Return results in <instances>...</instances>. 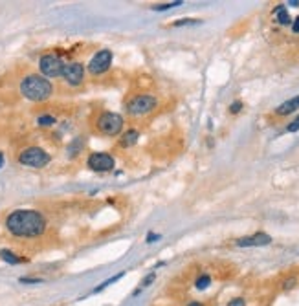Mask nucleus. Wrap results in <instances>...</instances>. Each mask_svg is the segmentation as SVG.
I'll list each match as a JSON object with an SVG mask.
<instances>
[{
    "instance_id": "1",
    "label": "nucleus",
    "mask_w": 299,
    "mask_h": 306,
    "mask_svg": "<svg viewBox=\"0 0 299 306\" xmlns=\"http://www.w3.org/2000/svg\"><path fill=\"white\" fill-rule=\"evenodd\" d=\"M6 229L18 239L41 237L46 229V218L35 209H17L6 218Z\"/></svg>"
},
{
    "instance_id": "2",
    "label": "nucleus",
    "mask_w": 299,
    "mask_h": 306,
    "mask_svg": "<svg viewBox=\"0 0 299 306\" xmlns=\"http://www.w3.org/2000/svg\"><path fill=\"white\" fill-rule=\"evenodd\" d=\"M20 94L30 101H46L53 94V84L44 75L30 74L20 81Z\"/></svg>"
},
{
    "instance_id": "3",
    "label": "nucleus",
    "mask_w": 299,
    "mask_h": 306,
    "mask_svg": "<svg viewBox=\"0 0 299 306\" xmlns=\"http://www.w3.org/2000/svg\"><path fill=\"white\" fill-rule=\"evenodd\" d=\"M96 127L103 136H117L123 130V117L116 112H101L96 119Z\"/></svg>"
},
{
    "instance_id": "4",
    "label": "nucleus",
    "mask_w": 299,
    "mask_h": 306,
    "mask_svg": "<svg viewBox=\"0 0 299 306\" xmlns=\"http://www.w3.org/2000/svg\"><path fill=\"white\" fill-rule=\"evenodd\" d=\"M50 154L41 147H28L18 154V163L30 169H42L50 163Z\"/></svg>"
},
{
    "instance_id": "5",
    "label": "nucleus",
    "mask_w": 299,
    "mask_h": 306,
    "mask_svg": "<svg viewBox=\"0 0 299 306\" xmlns=\"http://www.w3.org/2000/svg\"><path fill=\"white\" fill-rule=\"evenodd\" d=\"M158 107V99L154 96H149V94H140V96H134L133 99L127 101V114L131 116H145L152 112L154 108Z\"/></svg>"
},
{
    "instance_id": "6",
    "label": "nucleus",
    "mask_w": 299,
    "mask_h": 306,
    "mask_svg": "<svg viewBox=\"0 0 299 306\" xmlns=\"http://www.w3.org/2000/svg\"><path fill=\"white\" fill-rule=\"evenodd\" d=\"M39 68L46 79L48 77H61L63 68H65V61L55 53H46L39 59Z\"/></svg>"
},
{
    "instance_id": "7",
    "label": "nucleus",
    "mask_w": 299,
    "mask_h": 306,
    "mask_svg": "<svg viewBox=\"0 0 299 306\" xmlns=\"http://www.w3.org/2000/svg\"><path fill=\"white\" fill-rule=\"evenodd\" d=\"M86 165L90 167L92 171H96V173H108V171L114 169L116 161L107 152H92L88 160H86Z\"/></svg>"
},
{
    "instance_id": "8",
    "label": "nucleus",
    "mask_w": 299,
    "mask_h": 306,
    "mask_svg": "<svg viewBox=\"0 0 299 306\" xmlns=\"http://www.w3.org/2000/svg\"><path fill=\"white\" fill-rule=\"evenodd\" d=\"M112 59H114V55H112L110 50L98 51V53L90 59V63H88V72H90L92 75L105 74L108 68H110V64H112Z\"/></svg>"
},
{
    "instance_id": "9",
    "label": "nucleus",
    "mask_w": 299,
    "mask_h": 306,
    "mask_svg": "<svg viewBox=\"0 0 299 306\" xmlns=\"http://www.w3.org/2000/svg\"><path fill=\"white\" fill-rule=\"evenodd\" d=\"M70 86H79L84 81V68L81 63H65L63 75H61Z\"/></svg>"
},
{
    "instance_id": "10",
    "label": "nucleus",
    "mask_w": 299,
    "mask_h": 306,
    "mask_svg": "<svg viewBox=\"0 0 299 306\" xmlns=\"http://www.w3.org/2000/svg\"><path fill=\"white\" fill-rule=\"evenodd\" d=\"M272 242V237L268 233H253L249 237H242L237 240L239 248H259V246H268Z\"/></svg>"
},
{
    "instance_id": "11",
    "label": "nucleus",
    "mask_w": 299,
    "mask_h": 306,
    "mask_svg": "<svg viewBox=\"0 0 299 306\" xmlns=\"http://www.w3.org/2000/svg\"><path fill=\"white\" fill-rule=\"evenodd\" d=\"M296 110H299V96H296V97H292V99L284 101L282 105H279V107L275 108V114L277 116H288V114L296 112Z\"/></svg>"
},
{
    "instance_id": "12",
    "label": "nucleus",
    "mask_w": 299,
    "mask_h": 306,
    "mask_svg": "<svg viewBox=\"0 0 299 306\" xmlns=\"http://www.w3.org/2000/svg\"><path fill=\"white\" fill-rule=\"evenodd\" d=\"M138 140H140V132H138V130H127V132L119 138V147H123V149L133 147Z\"/></svg>"
},
{
    "instance_id": "13",
    "label": "nucleus",
    "mask_w": 299,
    "mask_h": 306,
    "mask_svg": "<svg viewBox=\"0 0 299 306\" xmlns=\"http://www.w3.org/2000/svg\"><path fill=\"white\" fill-rule=\"evenodd\" d=\"M274 17L281 26H288V24H290V15H288V11H286V8H284V6H277V8L274 9Z\"/></svg>"
},
{
    "instance_id": "14",
    "label": "nucleus",
    "mask_w": 299,
    "mask_h": 306,
    "mask_svg": "<svg viewBox=\"0 0 299 306\" xmlns=\"http://www.w3.org/2000/svg\"><path fill=\"white\" fill-rule=\"evenodd\" d=\"M0 258H2L4 262H8V264H18V262H22V258L15 255L13 251H9V249H2V251H0Z\"/></svg>"
},
{
    "instance_id": "15",
    "label": "nucleus",
    "mask_w": 299,
    "mask_h": 306,
    "mask_svg": "<svg viewBox=\"0 0 299 306\" xmlns=\"http://www.w3.org/2000/svg\"><path fill=\"white\" fill-rule=\"evenodd\" d=\"M83 145H84V141L81 140V138H75L70 145H68V158H74L75 154H79V150L83 149Z\"/></svg>"
},
{
    "instance_id": "16",
    "label": "nucleus",
    "mask_w": 299,
    "mask_h": 306,
    "mask_svg": "<svg viewBox=\"0 0 299 306\" xmlns=\"http://www.w3.org/2000/svg\"><path fill=\"white\" fill-rule=\"evenodd\" d=\"M209 284H211V277L209 275H200L199 279H197V282H195L197 290H206L209 288Z\"/></svg>"
},
{
    "instance_id": "17",
    "label": "nucleus",
    "mask_w": 299,
    "mask_h": 306,
    "mask_svg": "<svg viewBox=\"0 0 299 306\" xmlns=\"http://www.w3.org/2000/svg\"><path fill=\"white\" fill-rule=\"evenodd\" d=\"M183 2L182 0H176V2H167V4H162V6H154V11H166V9H171V8H178V6H182Z\"/></svg>"
},
{
    "instance_id": "18",
    "label": "nucleus",
    "mask_w": 299,
    "mask_h": 306,
    "mask_svg": "<svg viewBox=\"0 0 299 306\" xmlns=\"http://www.w3.org/2000/svg\"><path fill=\"white\" fill-rule=\"evenodd\" d=\"M39 127H53L55 125V117L53 116H41L37 119Z\"/></svg>"
},
{
    "instance_id": "19",
    "label": "nucleus",
    "mask_w": 299,
    "mask_h": 306,
    "mask_svg": "<svg viewBox=\"0 0 299 306\" xmlns=\"http://www.w3.org/2000/svg\"><path fill=\"white\" fill-rule=\"evenodd\" d=\"M154 279H156V273H149V275H147V277H145V279H143V282H141V286L138 290H136V291H134V295H136V293H138V291H140L141 288H147V286H150V284H152V281H154Z\"/></svg>"
},
{
    "instance_id": "20",
    "label": "nucleus",
    "mask_w": 299,
    "mask_h": 306,
    "mask_svg": "<svg viewBox=\"0 0 299 306\" xmlns=\"http://www.w3.org/2000/svg\"><path fill=\"white\" fill-rule=\"evenodd\" d=\"M125 273H117L116 277H112V279H107V281L103 282V284H101V286H98V288H96V291H101V290L103 288H107V286H110V284H112V282H116L117 279H121V277H123Z\"/></svg>"
},
{
    "instance_id": "21",
    "label": "nucleus",
    "mask_w": 299,
    "mask_h": 306,
    "mask_svg": "<svg viewBox=\"0 0 299 306\" xmlns=\"http://www.w3.org/2000/svg\"><path fill=\"white\" fill-rule=\"evenodd\" d=\"M296 284H298V279H296V277H290V279H286V281H284L282 288H284V290H292L294 286H296Z\"/></svg>"
},
{
    "instance_id": "22",
    "label": "nucleus",
    "mask_w": 299,
    "mask_h": 306,
    "mask_svg": "<svg viewBox=\"0 0 299 306\" xmlns=\"http://www.w3.org/2000/svg\"><path fill=\"white\" fill-rule=\"evenodd\" d=\"M286 130H288V132H298V130H299V116L296 117V119H294V121H292L288 127H286Z\"/></svg>"
},
{
    "instance_id": "23",
    "label": "nucleus",
    "mask_w": 299,
    "mask_h": 306,
    "mask_svg": "<svg viewBox=\"0 0 299 306\" xmlns=\"http://www.w3.org/2000/svg\"><path fill=\"white\" fill-rule=\"evenodd\" d=\"M226 306H246V301H244L242 297H235V299H232Z\"/></svg>"
},
{
    "instance_id": "24",
    "label": "nucleus",
    "mask_w": 299,
    "mask_h": 306,
    "mask_svg": "<svg viewBox=\"0 0 299 306\" xmlns=\"http://www.w3.org/2000/svg\"><path fill=\"white\" fill-rule=\"evenodd\" d=\"M241 110H242V103H241V101H233L232 107H230V112H232V114H237V112H241Z\"/></svg>"
},
{
    "instance_id": "25",
    "label": "nucleus",
    "mask_w": 299,
    "mask_h": 306,
    "mask_svg": "<svg viewBox=\"0 0 299 306\" xmlns=\"http://www.w3.org/2000/svg\"><path fill=\"white\" fill-rule=\"evenodd\" d=\"M22 284H35V282H42L41 279H28V277H20Z\"/></svg>"
},
{
    "instance_id": "26",
    "label": "nucleus",
    "mask_w": 299,
    "mask_h": 306,
    "mask_svg": "<svg viewBox=\"0 0 299 306\" xmlns=\"http://www.w3.org/2000/svg\"><path fill=\"white\" fill-rule=\"evenodd\" d=\"M199 20H191V18H185V20H178L175 22V26H185V24H197Z\"/></svg>"
},
{
    "instance_id": "27",
    "label": "nucleus",
    "mask_w": 299,
    "mask_h": 306,
    "mask_svg": "<svg viewBox=\"0 0 299 306\" xmlns=\"http://www.w3.org/2000/svg\"><path fill=\"white\" fill-rule=\"evenodd\" d=\"M292 30H294V33H299V17L294 18V24H292Z\"/></svg>"
},
{
    "instance_id": "28",
    "label": "nucleus",
    "mask_w": 299,
    "mask_h": 306,
    "mask_svg": "<svg viewBox=\"0 0 299 306\" xmlns=\"http://www.w3.org/2000/svg\"><path fill=\"white\" fill-rule=\"evenodd\" d=\"M160 239V235H154V233H149L147 235V242H154V240H158Z\"/></svg>"
},
{
    "instance_id": "29",
    "label": "nucleus",
    "mask_w": 299,
    "mask_h": 306,
    "mask_svg": "<svg viewBox=\"0 0 299 306\" xmlns=\"http://www.w3.org/2000/svg\"><path fill=\"white\" fill-rule=\"evenodd\" d=\"M288 6H292V8H298L299 0H290V2H288Z\"/></svg>"
},
{
    "instance_id": "30",
    "label": "nucleus",
    "mask_w": 299,
    "mask_h": 306,
    "mask_svg": "<svg viewBox=\"0 0 299 306\" xmlns=\"http://www.w3.org/2000/svg\"><path fill=\"white\" fill-rule=\"evenodd\" d=\"M187 306H204V303H200V301H191Z\"/></svg>"
},
{
    "instance_id": "31",
    "label": "nucleus",
    "mask_w": 299,
    "mask_h": 306,
    "mask_svg": "<svg viewBox=\"0 0 299 306\" xmlns=\"http://www.w3.org/2000/svg\"><path fill=\"white\" fill-rule=\"evenodd\" d=\"M2 163H4V156L0 154V167H2Z\"/></svg>"
}]
</instances>
